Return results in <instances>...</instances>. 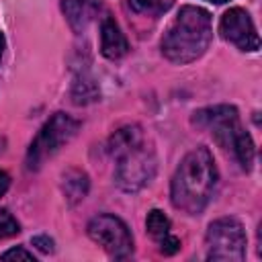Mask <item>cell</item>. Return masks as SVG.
<instances>
[{"label":"cell","instance_id":"1","mask_svg":"<svg viewBox=\"0 0 262 262\" xmlns=\"http://www.w3.org/2000/svg\"><path fill=\"white\" fill-rule=\"evenodd\" d=\"M108 154L115 162V182L125 192H137L156 176V151L139 125H125L108 139Z\"/></svg>","mask_w":262,"mask_h":262},{"label":"cell","instance_id":"2","mask_svg":"<svg viewBox=\"0 0 262 262\" xmlns=\"http://www.w3.org/2000/svg\"><path fill=\"white\" fill-rule=\"evenodd\" d=\"M217 186V166L211 151L205 145L188 151L178 164L172 182L170 199L172 205L186 215H199L209 205Z\"/></svg>","mask_w":262,"mask_h":262},{"label":"cell","instance_id":"3","mask_svg":"<svg viewBox=\"0 0 262 262\" xmlns=\"http://www.w3.org/2000/svg\"><path fill=\"white\" fill-rule=\"evenodd\" d=\"M213 25L211 14L201 8L186 4L182 6L162 37V53L172 63H190L199 59L211 43Z\"/></svg>","mask_w":262,"mask_h":262},{"label":"cell","instance_id":"4","mask_svg":"<svg viewBox=\"0 0 262 262\" xmlns=\"http://www.w3.org/2000/svg\"><path fill=\"white\" fill-rule=\"evenodd\" d=\"M192 123L211 131L213 139L219 147L231 149L242 168L248 172L254 164V141L248 131H244L239 123L237 108L231 104H217L207 106L194 113Z\"/></svg>","mask_w":262,"mask_h":262},{"label":"cell","instance_id":"5","mask_svg":"<svg viewBox=\"0 0 262 262\" xmlns=\"http://www.w3.org/2000/svg\"><path fill=\"white\" fill-rule=\"evenodd\" d=\"M80 129V121L66 113H55L35 135L27 151V168L39 170L51 156H55L61 145H66Z\"/></svg>","mask_w":262,"mask_h":262},{"label":"cell","instance_id":"6","mask_svg":"<svg viewBox=\"0 0 262 262\" xmlns=\"http://www.w3.org/2000/svg\"><path fill=\"white\" fill-rule=\"evenodd\" d=\"M207 260L242 262L246 258V231L233 217H221L213 221L205 235Z\"/></svg>","mask_w":262,"mask_h":262},{"label":"cell","instance_id":"7","mask_svg":"<svg viewBox=\"0 0 262 262\" xmlns=\"http://www.w3.org/2000/svg\"><path fill=\"white\" fill-rule=\"evenodd\" d=\"M88 235L115 260H125L133 254V235L129 227L123 219L111 213L92 217L88 223Z\"/></svg>","mask_w":262,"mask_h":262},{"label":"cell","instance_id":"8","mask_svg":"<svg viewBox=\"0 0 262 262\" xmlns=\"http://www.w3.org/2000/svg\"><path fill=\"white\" fill-rule=\"evenodd\" d=\"M219 33L227 43L235 45L242 51H256L260 47V37L256 33V27L244 8L235 6L225 10L219 20Z\"/></svg>","mask_w":262,"mask_h":262},{"label":"cell","instance_id":"9","mask_svg":"<svg viewBox=\"0 0 262 262\" xmlns=\"http://www.w3.org/2000/svg\"><path fill=\"white\" fill-rule=\"evenodd\" d=\"M100 51L106 59L113 61L129 53V41L113 16H104L100 23Z\"/></svg>","mask_w":262,"mask_h":262},{"label":"cell","instance_id":"10","mask_svg":"<svg viewBox=\"0 0 262 262\" xmlns=\"http://www.w3.org/2000/svg\"><path fill=\"white\" fill-rule=\"evenodd\" d=\"M98 6L100 0H61V10L76 33H82L92 23Z\"/></svg>","mask_w":262,"mask_h":262},{"label":"cell","instance_id":"11","mask_svg":"<svg viewBox=\"0 0 262 262\" xmlns=\"http://www.w3.org/2000/svg\"><path fill=\"white\" fill-rule=\"evenodd\" d=\"M88 186H90V182H88L86 172L76 170V168H70V170L63 174V178H61V190H63L66 201H68L70 205L80 203V201L88 194Z\"/></svg>","mask_w":262,"mask_h":262},{"label":"cell","instance_id":"12","mask_svg":"<svg viewBox=\"0 0 262 262\" xmlns=\"http://www.w3.org/2000/svg\"><path fill=\"white\" fill-rule=\"evenodd\" d=\"M98 98V86L94 84L92 78H76L74 80V86H72V100L76 104H88L92 100Z\"/></svg>","mask_w":262,"mask_h":262},{"label":"cell","instance_id":"13","mask_svg":"<svg viewBox=\"0 0 262 262\" xmlns=\"http://www.w3.org/2000/svg\"><path fill=\"white\" fill-rule=\"evenodd\" d=\"M145 227H147V233L156 242H160L170 233V219L160 209H151L145 217Z\"/></svg>","mask_w":262,"mask_h":262},{"label":"cell","instance_id":"14","mask_svg":"<svg viewBox=\"0 0 262 262\" xmlns=\"http://www.w3.org/2000/svg\"><path fill=\"white\" fill-rule=\"evenodd\" d=\"M20 231V225L18 221L6 211V209H0V239H6V237H12Z\"/></svg>","mask_w":262,"mask_h":262},{"label":"cell","instance_id":"15","mask_svg":"<svg viewBox=\"0 0 262 262\" xmlns=\"http://www.w3.org/2000/svg\"><path fill=\"white\" fill-rule=\"evenodd\" d=\"M129 6L137 14H151L160 10L162 0H129Z\"/></svg>","mask_w":262,"mask_h":262},{"label":"cell","instance_id":"16","mask_svg":"<svg viewBox=\"0 0 262 262\" xmlns=\"http://www.w3.org/2000/svg\"><path fill=\"white\" fill-rule=\"evenodd\" d=\"M160 244V250L166 254V256H172V254H176L178 250H180V239L176 237V235H172V233H168L164 239H160L158 242Z\"/></svg>","mask_w":262,"mask_h":262},{"label":"cell","instance_id":"17","mask_svg":"<svg viewBox=\"0 0 262 262\" xmlns=\"http://www.w3.org/2000/svg\"><path fill=\"white\" fill-rule=\"evenodd\" d=\"M0 258H2V260H33V262H35L33 252H27L25 248H12V250H6Z\"/></svg>","mask_w":262,"mask_h":262},{"label":"cell","instance_id":"18","mask_svg":"<svg viewBox=\"0 0 262 262\" xmlns=\"http://www.w3.org/2000/svg\"><path fill=\"white\" fill-rule=\"evenodd\" d=\"M33 246H37V250H41L45 254L53 252V239L47 237V235H35L33 237Z\"/></svg>","mask_w":262,"mask_h":262},{"label":"cell","instance_id":"19","mask_svg":"<svg viewBox=\"0 0 262 262\" xmlns=\"http://www.w3.org/2000/svg\"><path fill=\"white\" fill-rule=\"evenodd\" d=\"M8 186H10V178H8V174L4 170H0V196L8 190Z\"/></svg>","mask_w":262,"mask_h":262},{"label":"cell","instance_id":"20","mask_svg":"<svg viewBox=\"0 0 262 262\" xmlns=\"http://www.w3.org/2000/svg\"><path fill=\"white\" fill-rule=\"evenodd\" d=\"M2 53H4V35L0 33V59H2Z\"/></svg>","mask_w":262,"mask_h":262},{"label":"cell","instance_id":"21","mask_svg":"<svg viewBox=\"0 0 262 262\" xmlns=\"http://www.w3.org/2000/svg\"><path fill=\"white\" fill-rule=\"evenodd\" d=\"M209 2H215V4H223V2H229V0H209Z\"/></svg>","mask_w":262,"mask_h":262}]
</instances>
